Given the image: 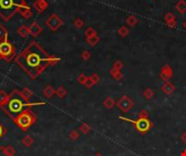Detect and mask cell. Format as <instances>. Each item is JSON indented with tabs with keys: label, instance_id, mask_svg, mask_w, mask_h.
<instances>
[{
	"label": "cell",
	"instance_id": "9a60e30c",
	"mask_svg": "<svg viewBox=\"0 0 186 156\" xmlns=\"http://www.w3.org/2000/svg\"><path fill=\"white\" fill-rule=\"evenodd\" d=\"M18 35L22 38H26L29 35V28L27 25H21L18 29Z\"/></svg>",
	"mask_w": 186,
	"mask_h": 156
},
{
	"label": "cell",
	"instance_id": "30bf717a",
	"mask_svg": "<svg viewBox=\"0 0 186 156\" xmlns=\"http://www.w3.org/2000/svg\"><path fill=\"white\" fill-rule=\"evenodd\" d=\"M48 1L47 0H35L33 3V8L34 10L37 13H43L47 10L48 8Z\"/></svg>",
	"mask_w": 186,
	"mask_h": 156
},
{
	"label": "cell",
	"instance_id": "4dcf8cb0",
	"mask_svg": "<svg viewBox=\"0 0 186 156\" xmlns=\"http://www.w3.org/2000/svg\"><path fill=\"white\" fill-rule=\"evenodd\" d=\"M73 25H74V27L77 28V29H81L84 26V21L82 19H79V17H76V19L73 21Z\"/></svg>",
	"mask_w": 186,
	"mask_h": 156
},
{
	"label": "cell",
	"instance_id": "1f68e13d",
	"mask_svg": "<svg viewBox=\"0 0 186 156\" xmlns=\"http://www.w3.org/2000/svg\"><path fill=\"white\" fill-rule=\"evenodd\" d=\"M175 15L173 14L172 12H168L166 15H164V21H166V23H170V22L172 21H175Z\"/></svg>",
	"mask_w": 186,
	"mask_h": 156
},
{
	"label": "cell",
	"instance_id": "b9f144b4",
	"mask_svg": "<svg viewBox=\"0 0 186 156\" xmlns=\"http://www.w3.org/2000/svg\"><path fill=\"white\" fill-rule=\"evenodd\" d=\"M181 139H182V141H183V142H184V143H185V144H186V131L184 132V133H183V134H182V136H181Z\"/></svg>",
	"mask_w": 186,
	"mask_h": 156
},
{
	"label": "cell",
	"instance_id": "52a82bcc",
	"mask_svg": "<svg viewBox=\"0 0 186 156\" xmlns=\"http://www.w3.org/2000/svg\"><path fill=\"white\" fill-rule=\"evenodd\" d=\"M45 24H46V26L51 30V32H57L64 23H63V21L60 19L59 15L53 13V14H51L50 16L46 20V23Z\"/></svg>",
	"mask_w": 186,
	"mask_h": 156
},
{
	"label": "cell",
	"instance_id": "9c48e42d",
	"mask_svg": "<svg viewBox=\"0 0 186 156\" xmlns=\"http://www.w3.org/2000/svg\"><path fill=\"white\" fill-rule=\"evenodd\" d=\"M159 77L163 80L164 82L166 81H170V79L173 77V69L170 65L166 64L161 67V71H160Z\"/></svg>",
	"mask_w": 186,
	"mask_h": 156
},
{
	"label": "cell",
	"instance_id": "ffe728a7",
	"mask_svg": "<svg viewBox=\"0 0 186 156\" xmlns=\"http://www.w3.org/2000/svg\"><path fill=\"white\" fill-rule=\"evenodd\" d=\"M19 13H20V14L22 15L24 19H26V20H29V19H31V17H32V9L29 8V6H25V8H23Z\"/></svg>",
	"mask_w": 186,
	"mask_h": 156
},
{
	"label": "cell",
	"instance_id": "f6af8a7d",
	"mask_svg": "<svg viewBox=\"0 0 186 156\" xmlns=\"http://www.w3.org/2000/svg\"><path fill=\"white\" fill-rule=\"evenodd\" d=\"M183 27H184V29H186V21H184V23H183Z\"/></svg>",
	"mask_w": 186,
	"mask_h": 156
},
{
	"label": "cell",
	"instance_id": "7bdbcfd3",
	"mask_svg": "<svg viewBox=\"0 0 186 156\" xmlns=\"http://www.w3.org/2000/svg\"><path fill=\"white\" fill-rule=\"evenodd\" d=\"M181 156H186V150H184L183 152L181 153Z\"/></svg>",
	"mask_w": 186,
	"mask_h": 156
},
{
	"label": "cell",
	"instance_id": "f546056e",
	"mask_svg": "<svg viewBox=\"0 0 186 156\" xmlns=\"http://www.w3.org/2000/svg\"><path fill=\"white\" fill-rule=\"evenodd\" d=\"M79 138V132L75 129L71 130L70 133H69V139H70L71 141H76Z\"/></svg>",
	"mask_w": 186,
	"mask_h": 156
},
{
	"label": "cell",
	"instance_id": "7402d4cb",
	"mask_svg": "<svg viewBox=\"0 0 186 156\" xmlns=\"http://www.w3.org/2000/svg\"><path fill=\"white\" fill-rule=\"evenodd\" d=\"M21 142H22V144L24 145L25 147H31L34 143V139L32 138V136L27 134V136H25L24 138H22V141H21Z\"/></svg>",
	"mask_w": 186,
	"mask_h": 156
},
{
	"label": "cell",
	"instance_id": "e0dca14e",
	"mask_svg": "<svg viewBox=\"0 0 186 156\" xmlns=\"http://www.w3.org/2000/svg\"><path fill=\"white\" fill-rule=\"evenodd\" d=\"M99 41H100V37H99L98 35H94V36L86 38V42L89 46H92V47H95L97 43H99Z\"/></svg>",
	"mask_w": 186,
	"mask_h": 156
},
{
	"label": "cell",
	"instance_id": "44dd1931",
	"mask_svg": "<svg viewBox=\"0 0 186 156\" xmlns=\"http://www.w3.org/2000/svg\"><path fill=\"white\" fill-rule=\"evenodd\" d=\"M8 99H9V94H8L5 90L0 89V107H2V106L7 103Z\"/></svg>",
	"mask_w": 186,
	"mask_h": 156
},
{
	"label": "cell",
	"instance_id": "8992f818",
	"mask_svg": "<svg viewBox=\"0 0 186 156\" xmlns=\"http://www.w3.org/2000/svg\"><path fill=\"white\" fill-rule=\"evenodd\" d=\"M120 119L125 121H129L132 125L135 127V129L139 132L140 134H145L150 130V128L152 127V123L149 120V118H137L136 120H132V119L125 118V117L120 116Z\"/></svg>",
	"mask_w": 186,
	"mask_h": 156
},
{
	"label": "cell",
	"instance_id": "4fadbf2b",
	"mask_svg": "<svg viewBox=\"0 0 186 156\" xmlns=\"http://www.w3.org/2000/svg\"><path fill=\"white\" fill-rule=\"evenodd\" d=\"M161 90L163 91V93H166V95L173 94V92L175 91V86L174 84H172L171 81H166L161 86Z\"/></svg>",
	"mask_w": 186,
	"mask_h": 156
},
{
	"label": "cell",
	"instance_id": "d6a6232c",
	"mask_svg": "<svg viewBox=\"0 0 186 156\" xmlns=\"http://www.w3.org/2000/svg\"><path fill=\"white\" fill-rule=\"evenodd\" d=\"M123 66H124V64H123L122 61L116 60V61H114V62H113V65H112V68L118 69V71H121V69L123 68Z\"/></svg>",
	"mask_w": 186,
	"mask_h": 156
},
{
	"label": "cell",
	"instance_id": "277c9868",
	"mask_svg": "<svg viewBox=\"0 0 186 156\" xmlns=\"http://www.w3.org/2000/svg\"><path fill=\"white\" fill-rule=\"evenodd\" d=\"M37 120V117L31 110V107L25 108L23 112H21L18 116L14 118V124L20 128L22 131H27Z\"/></svg>",
	"mask_w": 186,
	"mask_h": 156
},
{
	"label": "cell",
	"instance_id": "d4e9b609",
	"mask_svg": "<svg viewBox=\"0 0 186 156\" xmlns=\"http://www.w3.org/2000/svg\"><path fill=\"white\" fill-rule=\"evenodd\" d=\"M138 23V19L135 16V15H129V16H127L126 19V24L129 26H131V27H134V26H136Z\"/></svg>",
	"mask_w": 186,
	"mask_h": 156
},
{
	"label": "cell",
	"instance_id": "ee69618b",
	"mask_svg": "<svg viewBox=\"0 0 186 156\" xmlns=\"http://www.w3.org/2000/svg\"><path fill=\"white\" fill-rule=\"evenodd\" d=\"M94 156H102V154H101V153H99V152H97V153L95 154Z\"/></svg>",
	"mask_w": 186,
	"mask_h": 156
},
{
	"label": "cell",
	"instance_id": "6da1fadb",
	"mask_svg": "<svg viewBox=\"0 0 186 156\" xmlns=\"http://www.w3.org/2000/svg\"><path fill=\"white\" fill-rule=\"evenodd\" d=\"M51 55L40 47L37 41H31L20 54L16 56V63L31 79H36L47 67L50 66Z\"/></svg>",
	"mask_w": 186,
	"mask_h": 156
},
{
	"label": "cell",
	"instance_id": "3957f363",
	"mask_svg": "<svg viewBox=\"0 0 186 156\" xmlns=\"http://www.w3.org/2000/svg\"><path fill=\"white\" fill-rule=\"evenodd\" d=\"M27 6L25 0H0V17L6 22L10 21L16 13Z\"/></svg>",
	"mask_w": 186,
	"mask_h": 156
},
{
	"label": "cell",
	"instance_id": "d6986e66",
	"mask_svg": "<svg viewBox=\"0 0 186 156\" xmlns=\"http://www.w3.org/2000/svg\"><path fill=\"white\" fill-rule=\"evenodd\" d=\"M56 95H57L59 99H64V98L68 95V90H66L63 86H60L59 88L56 90Z\"/></svg>",
	"mask_w": 186,
	"mask_h": 156
},
{
	"label": "cell",
	"instance_id": "83f0119b",
	"mask_svg": "<svg viewBox=\"0 0 186 156\" xmlns=\"http://www.w3.org/2000/svg\"><path fill=\"white\" fill-rule=\"evenodd\" d=\"M79 130L83 134H87V133H89V131H90V126L88 125V124H86V123H83V124H81Z\"/></svg>",
	"mask_w": 186,
	"mask_h": 156
},
{
	"label": "cell",
	"instance_id": "5b68a950",
	"mask_svg": "<svg viewBox=\"0 0 186 156\" xmlns=\"http://www.w3.org/2000/svg\"><path fill=\"white\" fill-rule=\"evenodd\" d=\"M16 47L10 42L9 39L0 41V58L5 60L7 63L11 62L16 58Z\"/></svg>",
	"mask_w": 186,
	"mask_h": 156
},
{
	"label": "cell",
	"instance_id": "484cf974",
	"mask_svg": "<svg viewBox=\"0 0 186 156\" xmlns=\"http://www.w3.org/2000/svg\"><path fill=\"white\" fill-rule=\"evenodd\" d=\"M143 95L146 100H151L155 95V91L152 90L151 88H146L143 92Z\"/></svg>",
	"mask_w": 186,
	"mask_h": 156
},
{
	"label": "cell",
	"instance_id": "8d00e7d4",
	"mask_svg": "<svg viewBox=\"0 0 186 156\" xmlns=\"http://www.w3.org/2000/svg\"><path fill=\"white\" fill-rule=\"evenodd\" d=\"M86 78H87V76L85 75V74H79V76H77V82H79V84H85V81H86Z\"/></svg>",
	"mask_w": 186,
	"mask_h": 156
},
{
	"label": "cell",
	"instance_id": "74e56055",
	"mask_svg": "<svg viewBox=\"0 0 186 156\" xmlns=\"http://www.w3.org/2000/svg\"><path fill=\"white\" fill-rule=\"evenodd\" d=\"M7 132H8V130H7V128L5 127V126L2 125V124L0 123V140L3 138V136L7 134Z\"/></svg>",
	"mask_w": 186,
	"mask_h": 156
},
{
	"label": "cell",
	"instance_id": "d590c367",
	"mask_svg": "<svg viewBox=\"0 0 186 156\" xmlns=\"http://www.w3.org/2000/svg\"><path fill=\"white\" fill-rule=\"evenodd\" d=\"M90 56H92V53H90L88 50H84V51L82 52V54H81L82 60H84V61H88L90 58Z\"/></svg>",
	"mask_w": 186,
	"mask_h": 156
},
{
	"label": "cell",
	"instance_id": "2e32d148",
	"mask_svg": "<svg viewBox=\"0 0 186 156\" xmlns=\"http://www.w3.org/2000/svg\"><path fill=\"white\" fill-rule=\"evenodd\" d=\"M110 75H111V77L113 78L114 80H116V81H120V80L123 78V73H122V72L118 71V69H114V68L110 69Z\"/></svg>",
	"mask_w": 186,
	"mask_h": 156
},
{
	"label": "cell",
	"instance_id": "cb8c5ba5",
	"mask_svg": "<svg viewBox=\"0 0 186 156\" xmlns=\"http://www.w3.org/2000/svg\"><path fill=\"white\" fill-rule=\"evenodd\" d=\"M116 101H114L113 99H112L111 97H108L105 99V101H103V106H105L106 108H108V110H110V108L114 107L116 106Z\"/></svg>",
	"mask_w": 186,
	"mask_h": 156
},
{
	"label": "cell",
	"instance_id": "7c38bea8",
	"mask_svg": "<svg viewBox=\"0 0 186 156\" xmlns=\"http://www.w3.org/2000/svg\"><path fill=\"white\" fill-rule=\"evenodd\" d=\"M16 149L12 145H2L0 146V156H14Z\"/></svg>",
	"mask_w": 186,
	"mask_h": 156
},
{
	"label": "cell",
	"instance_id": "4316f807",
	"mask_svg": "<svg viewBox=\"0 0 186 156\" xmlns=\"http://www.w3.org/2000/svg\"><path fill=\"white\" fill-rule=\"evenodd\" d=\"M8 29L2 25V24H0V41L5 40V39L8 38Z\"/></svg>",
	"mask_w": 186,
	"mask_h": 156
},
{
	"label": "cell",
	"instance_id": "e575fe53",
	"mask_svg": "<svg viewBox=\"0 0 186 156\" xmlns=\"http://www.w3.org/2000/svg\"><path fill=\"white\" fill-rule=\"evenodd\" d=\"M84 86H85L87 89H90V88H93V87L95 86V82L93 81V79H92V77H90V76H87L85 84H84Z\"/></svg>",
	"mask_w": 186,
	"mask_h": 156
},
{
	"label": "cell",
	"instance_id": "f1b7e54d",
	"mask_svg": "<svg viewBox=\"0 0 186 156\" xmlns=\"http://www.w3.org/2000/svg\"><path fill=\"white\" fill-rule=\"evenodd\" d=\"M118 34L120 35L121 37H126L127 35L129 34V29L126 27V26H121L118 29Z\"/></svg>",
	"mask_w": 186,
	"mask_h": 156
},
{
	"label": "cell",
	"instance_id": "f35d334b",
	"mask_svg": "<svg viewBox=\"0 0 186 156\" xmlns=\"http://www.w3.org/2000/svg\"><path fill=\"white\" fill-rule=\"evenodd\" d=\"M138 118H149V113L147 110H142L138 113Z\"/></svg>",
	"mask_w": 186,
	"mask_h": 156
},
{
	"label": "cell",
	"instance_id": "60d3db41",
	"mask_svg": "<svg viewBox=\"0 0 186 156\" xmlns=\"http://www.w3.org/2000/svg\"><path fill=\"white\" fill-rule=\"evenodd\" d=\"M166 25L169 26V28H175L176 27V20H175V21L170 22V23H166Z\"/></svg>",
	"mask_w": 186,
	"mask_h": 156
},
{
	"label": "cell",
	"instance_id": "ac0fdd59",
	"mask_svg": "<svg viewBox=\"0 0 186 156\" xmlns=\"http://www.w3.org/2000/svg\"><path fill=\"white\" fill-rule=\"evenodd\" d=\"M175 9H176L181 14H184V13L186 12V1L185 0H179V1L175 4Z\"/></svg>",
	"mask_w": 186,
	"mask_h": 156
},
{
	"label": "cell",
	"instance_id": "836d02e7",
	"mask_svg": "<svg viewBox=\"0 0 186 156\" xmlns=\"http://www.w3.org/2000/svg\"><path fill=\"white\" fill-rule=\"evenodd\" d=\"M94 35H97V32H96V29H95V28H93V27H87V28H86V30H85L86 38H87V37L94 36Z\"/></svg>",
	"mask_w": 186,
	"mask_h": 156
},
{
	"label": "cell",
	"instance_id": "ba28073f",
	"mask_svg": "<svg viewBox=\"0 0 186 156\" xmlns=\"http://www.w3.org/2000/svg\"><path fill=\"white\" fill-rule=\"evenodd\" d=\"M116 105L118 106V108H120L123 113H127L134 107V101L129 95H122V97L118 100Z\"/></svg>",
	"mask_w": 186,
	"mask_h": 156
},
{
	"label": "cell",
	"instance_id": "7a4b0ae2",
	"mask_svg": "<svg viewBox=\"0 0 186 156\" xmlns=\"http://www.w3.org/2000/svg\"><path fill=\"white\" fill-rule=\"evenodd\" d=\"M44 104L46 103H45V102L26 101V100L22 97L20 90H13L9 94V99H8L7 103L1 108H2L3 112H5L12 120H14V118H16L21 112H23L25 108H29L36 105H44Z\"/></svg>",
	"mask_w": 186,
	"mask_h": 156
},
{
	"label": "cell",
	"instance_id": "5bb4252c",
	"mask_svg": "<svg viewBox=\"0 0 186 156\" xmlns=\"http://www.w3.org/2000/svg\"><path fill=\"white\" fill-rule=\"evenodd\" d=\"M43 94H44V97L47 98V99H50V98H52L53 95L56 94V90L50 84H47V86L43 89Z\"/></svg>",
	"mask_w": 186,
	"mask_h": 156
},
{
	"label": "cell",
	"instance_id": "8fae6325",
	"mask_svg": "<svg viewBox=\"0 0 186 156\" xmlns=\"http://www.w3.org/2000/svg\"><path fill=\"white\" fill-rule=\"evenodd\" d=\"M29 36H32L33 38L38 37L43 32V27L37 22H33V23L29 26Z\"/></svg>",
	"mask_w": 186,
	"mask_h": 156
},
{
	"label": "cell",
	"instance_id": "ab89813d",
	"mask_svg": "<svg viewBox=\"0 0 186 156\" xmlns=\"http://www.w3.org/2000/svg\"><path fill=\"white\" fill-rule=\"evenodd\" d=\"M90 77H92L93 81L95 82V84H98V82L100 81V77H99V75H98V74L94 73V74H93V75H90Z\"/></svg>",
	"mask_w": 186,
	"mask_h": 156
},
{
	"label": "cell",
	"instance_id": "603a6c76",
	"mask_svg": "<svg viewBox=\"0 0 186 156\" xmlns=\"http://www.w3.org/2000/svg\"><path fill=\"white\" fill-rule=\"evenodd\" d=\"M21 94H22V97L24 98L26 101H29V99H31L32 97L34 95L33 91L31 90V89L29 88H23L22 90H21Z\"/></svg>",
	"mask_w": 186,
	"mask_h": 156
}]
</instances>
